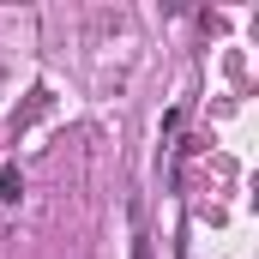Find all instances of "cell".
Returning a JSON list of instances; mask_svg holds the SVG:
<instances>
[{"instance_id":"obj_2","label":"cell","mask_w":259,"mask_h":259,"mask_svg":"<svg viewBox=\"0 0 259 259\" xmlns=\"http://www.w3.org/2000/svg\"><path fill=\"white\" fill-rule=\"evenodd\" d=\"M133 259H151V247H145V241H133Z\"/></svg>"},{"instance_id":"obj_1","label":"cell","mask_w":259,"mask_h":259,"mask_svg":"<svg viewBox=\"0 0 259 259\" xmlns=\"http://www.w3.org/2000/svg\"><path fill=\"white\" fill-rule=\"evenodd\" d=\"M18 193H24V181H18V169L6 163V169H0V199H6V205H18Z\"/></svg>"}]
</instances>
